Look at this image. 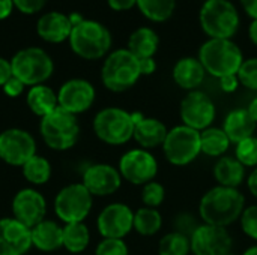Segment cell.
I'll use <instances>...</instances> for the list:
<instances>
[{
  "mask_svg": "<svg viewBox=\"0 0 257 255\" xmlns=\"http://www.w3.org/2000/svg\"><path fill=\"white\" fill-rule=\"evenodd\" d=\"M81 183L92 194V197H107L120 188L122 176L113 165L93 164L84 170Z\"/></svg>",
  "mask_w": 257,
  "mask_h": 255,
  "instance_id": "ac0fdd59",
  "label": "cell"
},
{
  "mask_svg": "<svg viewBox=\"0 0 257 255\" xmlns=\"http://www.w3.org/2000/svg\"><path fill=\"white\" fill-rule=\"evenodd\" d=\"M140 77V62L128 48L110 53L101 69L102 84L116 93L131 89Z\"/></svg>",
  "mask_w": 257,
  "mask_h": 255,
  "instance_id": "3957f363",
  "label": "cell"
},
{
  "mask_svg": "<svg viewBox=\"0 0 257 255\" xmlns=\"http://www.w3.org/2000/svg\"><path fill=\"white\" fill-rule=\"evenodd\" d=\"M235 158L244 167H257V137H250L236 144Z\"/></svg>",
  "mask_w": 257,
  "mask_h": 255,
  "instance_id": "836d02e7",
  "label": "cell"
},
{
  "mask_svg": "<svg viewBox=\"0 0 257 255\" xmlns=\"http://www.w3.org/2000/svg\"><path fill=\"white\" fill-rule=\"evenodd\" d=\"M36 32L44 41L51 44H59L69 39L72 32V24L68 15L53 11V12H47L38 20Z\"/></svg>",
  "mask_w": 257,
  "mask_h": 255,
  "instance_id": "44dd1931",
  "label": "cell"
},
{
  "mask_svg": "<svg viewBox=\"0 0 257 255\" xmlns=\"http://www.w3.org/2000/svg\"><path fill=\"white\" fill-rule=\"evenodd\" d=\"M241 5L248 17L257 20V0H241Z\"/></svg>",
  "mask_w": 257,
  "mask_h": 255,
  "instance_id": "bcb514c9",
  "label": "cell"
},
{
  "mask_svg": "<svg viewBox=\"0 0 257 255\" xmlns=\"http://www.w3.org/2000/svg\"><path fill=\"white\" fill-rule=\"evenodd\" d=\"M140 12L154 23L167 21L176 8V0H137Z\"/></svg>",
  "mask_w": 257,
  "mask_h": 255,
  "instance_id": "4dcf8cb0",
  "label": "cell"
},
{
  "mask_svg": "<svg viewBox=\"0 0 257 255\" xmlns=\"http://www.w3.org/2000/svg\"><path fill=\"white\" fill-rule=\"evenodd\" d=\"M197 59L205 71L218 80L236 75L244 62L241 48L232 39H208L200 47Z\"/></svg>",
  "mask_w": 257,
  "mask_h": 255,
  "instance_id": "7a4b0ae2",
  "label": "cell"
},
{
  "mask_svg": "<svg viewBox=\"0 0 257 255\" xmlns=\"http://www.w3.org/2000/svg\"><path fill=\"white\" fill-rule=\"evenodd\" d=\"M227 255H235V254H232V252H230V254H227Z\"/></svg>",
  "mask_w": 257,
  "mask_h": 255,
  "instance_id": "f5cc1de1",
  "label": "cell"
},
{
  "mask_svg": "<svg viewBox=\"0 0 257 255\" xmlns=\"http://www.w3.org/2000/svg\"><path fill=\"white\" fill-rule=\"evenodd\" d=\"M90 242V233L84 222L65 224L63 227V248L71 254L83 252Z\"/></svg>",
  "mask_w": 257,
  "mask_h": 255,
  "instance_id": "f1b7e54d",
  "label": "cell"
},
{
  "mask_svg": "<svg viewBox=\"0 0 257 255\" xmlns=\"http://www.w3.org/2000/svg\"><path fill=\"white\" fill-rule=\"evenodd\" d=\"M247 186H248V191L257 198V167L250 173L247 179Z\"/></svg>",
  "mask_w": 257,
  "mask_h": 255,
  "instance_id": "c3c4849f",
  "label": "cell"
},
{
  "mask_svg": "<svg viewBox=\"0 0 257 255\" xmlns=\"http://www.w3.org/2000/svg\"><path fill=\"white\" fill-rule=\"evenodd\" d=\"M93 132L105 144H125L134 135L133 113L119 107L102 108L93 117Z\"/></svg>",
  "mask_w": 257,
  "mask_h": 255,
  "instance_id": "ba28073f",
  "label": "cell"
},
{
  "mask_svg": "<svg viewBox=\"0 0 257 255\" xmlns=\"http://www.w3.org/2000/svg\"><path fill=\"white\" fill-rule=\"evenodd\" d=\"M160 47V38L151 27L136 29L128 39V50L140 60L154 57Z\"/></svg>",
  "mask_w": 257,
  "mask_h": 255,
  "instance_id": "4316f807",
  "label": "cell"
},
{
  "mask_svg": "<svg viewBox=\"0 0 257 255\" xmlns=\"http://www.w3.org/2000/svg\"><path fill=\"white\" fill-rule=\"evenodd\" d=\"M214 177L220 186L238 188L245 177V167L233 156H223L214 167Z\"/></svg>",
  "mask_w": 257,
  "mask_h": 255,
  "instance_id": "484cf974",
  "label": "cell"
},
{
  "mask_svg": "<svg viewBox=\"0 0 257 255\" xmlns=\"http://www.w3.org/2000/svg\"><path fill=\"white\" fill-rule=\"evenodd\" d=\"M69 45L78 57L86 60H98L110 51L111 33L98 21L83 20L80 24L72 27Z\"/></svg>",
  "mask_w": 257,
  "mask_h": 255,
  "instance_id": "5b68a950",
  "label": "cell"
},
{
  "mask_svg": "<svg viewBox=\"0 0 257 255\" xmlns=\"http://www.w3.org/2000/svg\"><path fill=\"white\" fill-rule=\"evenodd\" d=\"M166 159L176 167L191 164L200 153V132L185 125L175 126L167 132L163 144Z\"/></svg>",
  "mask_w": 257,
  "mask_h": 255,
  "instance_id": "9c48e42d",
  "label": "cell"
},
{
  "mask_svg": "<svg viewBox=\"0 0 257 255\" xmlns=\"http://www.w3.org/2000/svg\"><path fill=\"white\" fill-rule=\"evenodd\" d=\"M163 227V216L154 207H142L134 212V230L142 236H154Z\"/></svg>",
  "mask_w": 257,
  "mask_h": 255,
  "instance_id": "f546056e",
  "label": "cell"
},
{
  "mask_svg": "<svg viewBox=\"0 0 257 255\" xmlns=\"http://www.w3.org/2000/svg\"><path fill=\"white\" fill-rule=\"evenodd\" d=\"M14 2V6L23 12V14H36L39 12L44 5L47 3V0H12Z\"/></svg>",
  "mask_w": 257,
  "mask_h": 255,
  "instance_id": "ab89813d",
  "label": "cell"
},
{
  "mask_svg": "<svg viewBox=\"0 0 257 255\" xmlns=\"http://www.w3.org/2000/svg\"><path fill=\"white\" fill-rule=\"evenodd\" d=\"M93 204L92 194L83 183H71L63 186L54 198V212L65 224L83 222Z\"/></svg>",
  "mask_w": 257,
  "mask_h": 255,
  "instance_id": "30bf717a",
  "label": "cell"
},
{
  "mask_svg": "<svg viewBox=\"0 0 257 255\" xmlns=\"http://www.w3.org/2000/svg\"><path fill=\"white\" fill-rule=\"evenodd\" d=\"M21 168H23L24 179L35 186L45 185L51 177V164L44 156L39 155L30 158Z\"/></svg>",
  "mask_w": 257,
  "mask_h": 255,
  "instance_id": "1f68e13d",
  "label": "cell"
},
{
  "mask_svg": "<svg viewBox=\"0 0 257 255\" xmlns=\"http://www.w3.org/2000/svg\"><path fill=\"white\" fill-rule=\"evenodd\" d=\"M134 135L133 138L140 144L142 149H155L164 144L169 129L166 125L155 117H145L142 113H133Z\"/></svg>",
  "mask_w": 257,
  "mask_h": 255,
  "instance_id": "ffe728a7",
  "label": "cell"
},
{
  "mask_svg": "<svg viewBox=\"0 0 257 255\" xmlns=\"http://www.w3.org/2000/svg\"><path fill=\"white\" fill-rule=\"evenodd\" d=\"M39 132L44 143L57 152L72 149L80 137V125L77 116L57 107L54 111L41 119Z\"/></svg>",
  "mask_w": 257,
  "mask_h": 255,
  "instance_id": "8992f818",
  "label": "cell"
},
{
  "mask_svg": "<svg viewBox=\"0 0 257 255\" xmlns=\"http://www.w3.org/2000/svg\"><path fill=\"white\" fill-rule=\"evenodd\" d=\"M95 255H130V251L123 239H102L95 249Z\"/></svg>",
  "mask_w": 257,
  "mask_h": 255,
  "instance_id": "8d00e7d4",
  "label": "cell"
},
{
  "mask_svg": "<svg viewBox=\"0 0 257 255\" xmlns=\"http://www.w3.org/2000/svg\"><path fill=\"white\" fill-rule=\"evenodd\" d=\"M242 255H257V245H253V246L247 248Z\"/></svg>",
  "mask_w": 257,
  "mask_h": 255,
  "instance_id": "816d5d0a",
  "label": "cell"
},
{
  "mask_svg": "<svg viewBox=\"0 0 257 255\" xmlns=\"http://www.w3.org/2000/svg\"><path fill=\"white\" fill-rule=\"evenodd\" d=\"M12 215L29 228L45 219L47 201L35 188H23L12 198Z\"/></svg>",
  "mask_w": 257,
  "mask_h": 255,
  "instance_id": "e0dca14e",
  "label": "cell"
},
{
  "mask_svg": "<svg viewBox=\"0 0 257 255\" xmlns=\"http://www.w3.org/2000/svg\"><path fill=\"white\" fill-rule=\"evenodd\" d=\"M190 251H191L190 239L178 231H172L163 236L158 245L160 255H188Z\"/></svg>",
  "mask_w": 257,
  "mask_h": 255,
  "instance_id": "d6a6232c",
  "label": "cell"
},
{
  "mask_svg": "<svg viewBox=\"0 0 257 255\" xmlns=\"http://www.w3.org/2000/svg\"><path fill=\"white\" fill-rule=\"evenodd\" d=\"M166 198V189L161 183L158 182H149L146 185H143V191H142V201L145 204V207H154L157 209L158 206L163 204Z\"/></svg>",
  "mask_w": 257,
  "mask_h": 255,
  "instance_id": "e575fe53",
  "label": "cell"
},
{
  "mask_svg": "<svg viewBox=\"0 0 257 255\" xmlns=\"http://www.w3.org/2000/svg\"><path fill=\"white\" fill-rule=\"evenodd\" d=\"M242 231L253 240H257V206H248L244 209L241 218Z\"/></svg>",
  "mask_w": 257,
  "mask_h": 255,
  "instance_id": "74e56055",
  "label": "cell"
},
{
  "mask_svg": "<svg viewBox=\"0 0 257 255\" xmlns=\"http://www.w3.org/2000/svg\"><path fill=\"white\" fill-rule=\"evenodd\" d=\"M194 255H227L233 246V239L224 227L202 222L190 237Z\"/></svg>",
  "mask_w": 257,
  "mask_h": 255,
  "instance_id": "5bb4252c",
  "label": "cell"
},
{
  "mask_svg": "<svg viewBox=\"0 0 257 255\" xmlns=\"http://www.w3.org/2000/svg\"><path fill=\"white\" fill-rule=\"evenodd\" d=\"M230 140L223 131V128H208L200 132V147L202 153L208 156H221L227 152L230 146Z\"/></svg>",
  "mask_w": 257,
  "mask_h": 255,
  "instance_id": "83f0119b",
  "label": "cell"
},
{
  "mask_svg": "<svg viewBox=\"0 0 257 255\" xmlns=\"http://www.w3.org/2000/svg\"><path fill=\"white\" fill-rule=\"evenodd\" d=\"M247 111L250 113V116L253 117V120L257 123V98H254V99L250 102V105H248Z\"/></svg>",
  "mask_w": 257,
  "mask_h": 255,
  "instance_id": "f907efd6",
  "label": "cell"
},
{
  "mask_svg": "<svg viewBox=\"0 0 257 255\" xmlns=\"http://www.w3.org/2000/svg\"><path fill=\"white\" fill-rule=\"evenodd\" d=\"M12 75L24 86L44 84L54 71V63L47 51L38 47L23 48L11 60Z\"/></svg>",
  "mask_w": 257,
  "mask_h": 255,
  "instance_id": "52a82bcc",
  "label": "cell"
},
{
  "mask_svg": "<svg viewBox=\"0 0 257 255\" xmlns=\"http://www.w3.org/2000/svg\"><path fill=\"white\" fill-rule=\"evenodd\" d=\"M173 81L184 90H197L203 83L206 71L197 57H182L173 66Z\"/></svg>",
  "mask_w": 257,
  "mask_h": 255,
  "instance_id": "603a6c76",
  "label": "cell"
},
{
  "mask_svg": "<svg viewBox=\"0 0 257 255\" xmlns=\"http://www.w3.org/2000/svg\"><path fill=\"white\" fill-rule=\"evenodd\" d=\"M236 77L239 80V84L257 92V57L244 60Z\"/></svg>",
  "mask_w": 257,
  "mask_h": 255,
  "instance_id": "d590c367",
  "label": "cell"
},
{
  "mask_svg": "<svg viewBox=\"0 0 257 255\" xmlns=\"http://www.w3.org/2000/svg\"><path fill=\"white\" fill-rule=\"evenodd\" d=\"M256 126L257 123L245 108H236V110H232L226 116L224 123H223V131L229 137L230 143L238 144L253 137Z\"/></svg>",
  "mask_w": 257,
  "mask_h": 255,
  "instance_id": "cb8c5ba5",
  "label": "cell"
},
{
  "mask_svg": "<svg viewBox=\"0 0 257 255\" xmlns=\"http://www.w3.org/2000/svg\"><path fill=\"white\" fill-rule=\"evenodd\" d=\"M32 246L29 227L15 218L0 219V255H26Z\"/></svg>",
  "mask_w": 257,
  "mask_h": 255,
  "instance_id": "d6986e66",
  "label": "cell"
},
{
  "mask_svg": "<svg viewBox=\"0 0 257 255\" xmlns=\"http://www.w3.org/2000/svg\"><path fill=\"white\" fill-rule=\"evenodd\" d=\"M199 21L209 39H232L239 29V14L230 0H206Z\"/></svg>",
  "mask_w": 257,
  "mask_h": 255,
  "instance_id": "277c9868",
  "label": "cell"
},
{
  "mask_svg": "<svg viewBox=\"0 0 257 255\" xmlns=\"http://www.w3.org/2000/svg\"><path fill=\"white\" fill-rule=\"evenodd\" d=\"M14 2L12 0H0V20H5L11 15L14 9Z\"/></svg>",
  "mask_w": 257,
  "mask_h": 255,
  "instance_id": "7dc6e473",
  "label": "cell"
},
{
  "mask_svg": "<svg viewBox=\"0 0 257 255\" xmlns=\"http://www.w3.org/2000/svg\"><path fill=\"white\" fill-rule=\"evenodd\" d=\"M95 87L83 78H72L63 83L57 93L59 107L65 111L78 116L86 113L95 102Z\"/></svg>",
  "mask_w": 257,
  "mask_h": 255,
  "instance_id": "2e32d148",
  "label": "cell"
},
{
  "mask_svg": "<svg viewBox=\"0 0 257 255\" xmlns=\"http://www.w3.org/2000/svg\"><path fill=\"white\" fill-rule=\"evenodd\" d=\"M140 72L142 75H152L157 71V62L154 60V57L149 59H140Z\"/></svg>",
  "mask_w": 257,
  "mask_h": 255,
  "instance_id": "f6af8a7d",
  "label": "cell"
},
{
  "mask_svg": "<svg viewBox=\"0 0 257 255\" xmlns=\"http://www.w3.org/2000/svg\"><path fill=\"white\" fill-rule=\"evenodd\" d=\"M26 102L29 110L41 119L59 107L57 93L45 84L32 86L26 95Z\"/></svg>",
  "mask_w": 257,
  "mask_h": 255,
  "instance_id": "d4e9b609",
  "label": "cell"
},
{
  "mask_svg": "<svg viewBox=\"0 0 257 255\" xmlns=\"http://www.w3.org/2000/svg\"><path fill=\"white\" fill-rule=\"evenodd\" d=\"M36 155V140L21 128H8L0 132V159L12 167H23Z\"/></svg>",
  "mask_w": 257,
  "mask_h": 255,
  "instance_id": "8fae6325",
  "label": "cell"
},
{
  "mask_svg": "<svg viewBox=\"0 0 257 255\" xmlns=\"http://www.w3.org/2000/svg\"><path fill=\"white\" fill-rule=\"evenodd\" d=\"M179 114L185 126L202 132L211 128L215 119V105L206 93L193 90L182 99Z\"/></svg>",
  "mask_w": 257,
  "mask_h": 255,
  "instance_id": "4fadbf2b",
  "label": "cell"
},
{
  "mask_svg": "<svg viewBox=\"0 0 257 255\" xmlns=\"http://www.w3.org/2000/svg\"><path fill=\"white\" fill-rule=\"evenodd\" d=\"M220 87L223 92L226 93H232L235 92L238 87H239V80L236 75H227V77H223L220 78Z\"/></svg>",
  "mask_w": 257,
  "mask_h": 255,
  "instance_id": "b9f144b4",
  "label": "cell"
},
{
  "mask_svg": "<svg viewBox=\"0 0 257 255\" xmlns=\"http://www.w3.org/2000/svg\"><path fill=\"white\" fill-rule=\"evenodd\" d=\"M200 224L197 222V219L191 215V213H179L176 218H175V222H173V227H175V231L187 236L188 239L193 236V233L197 230Z\"/></svg>",
  "mask_w": 257,
  "mask_h": 255,
  "instance_id": "f35d334b",
  "label": "cell"
},
{
  "mask_svg": "<svg viewBox=\"0 0 257 255\" xmlns=\"http://www.w3.org/2000/svg\"><path fill=\"white\" fill-rule=\"evenodd\" d=\"M245 209V198L238 188L215 186L200 200L199 213L205 224L227 227L238 221Z\"/></svg>",
  "mask_w": 257,
  "mask_h": 255,
  "instance_id": "6da1fadb",
  "label": "cell"
},
{
  "mask_svg": "<svg viewBox=\"0 0 257 255\" xmlns=\"http://www.w3.org/2000/svg\"><path fill=\"white\" fill-rule=\"evenodd\" d=\"M96 227L104 239H123L134 230V212L123 203H111L98 215Z\"/></svg>",
  "mask_w": 257,
  "mask_h": 255,
  "instance_id": "9a60e30c",
  "label": "cell"
},
{
  "mask_svg": "<svg viewBox=\"0 0 257 255\" xmlns=\"http://www.w3.org/2000/svg\"><path fill=\"white\" fill-rule=\"evenodd\" d=\"M12 77V66L11 62L0 57V86L3 87V84Z\"/></svg>",
  "mask_w": 257,
  "mask_h": 255,
  "instance_id": "ee69618b",
  "label": "cell"
},
{
  "mask_svg": "<svg viewBox=\"0 0 257 255\" xmlns=\"http://www.w3.org/2000/svg\"><path fill=\"white\" fill-rule=\"evenodd\" d=\"M248 36H250V41L257 47V20H253L250 27H248Z\"/></svg>",
  "mask_w": 257,
  "mask_h": 255,
  "instance_id": "681fc988",
  "label": "cell"
},
{
  "mask_svg": "<svg viewBox=\"0 0 257 255\" xmlns=\"http://www.w3.org/2000/svg\"><path fill=\"white\" fill-rule=\"evenodd\" d=\"M107 3L113 11L122 12V11H130L131 8H134L137 5V0H107Z\"/></svg>",
  "mask_w": 257,
  "mask_h": 255,
  "instance_id": "7bdbcfd3",
  "label": "cell"
},
{
  "mask_svg": "<svg viewBox=\"0 0 257 255\" xmlns=\"http://www.w3.org/2000/svg\"><path fill=\"white\" fill-rule=\"evenodd\" d=\"M24 84L18 80V78H15L14 75L3 84V92H5V95L6 96H9V98H18L23 92H24Z\"/></svg>",
  "mask_w": 257,
  "mask_h": 255,
  "instance_id": "60d3db41",
  "label": "cell"
},
{
  "mask_svg": "<svg viewBox=\"0 0 257 255\" xmlns=\"http://www.w3.org/2000/svg\"><path fill=\"white\" fill-rule=\"evenodd\" d=\"M32 245L42 252H54L63 248V227L56 221L44 219L30 228Z\"/></svg>",
  "mask_w": 257,
  "mask_h": 255,
  "instance_id": "7402d4cb",
  "label": "cell"
},
{
  "mask_svg": "<svg viewBox=\"0 0 257 255\" xmlns=\"http://www.w3.org/2000/svg\"><path fill=\"white\" fill-rule=\"evenodd\" d=\"M117 170L126 182L133 185H146L155 179L158 173V162L149 150L140 147L123 153Z\"/></svg>",
  "mask_w": 257,
  "mask_h": 255,
  "instance_id": "7c38bea8",
  "label": "cell"
}]
</instances>
